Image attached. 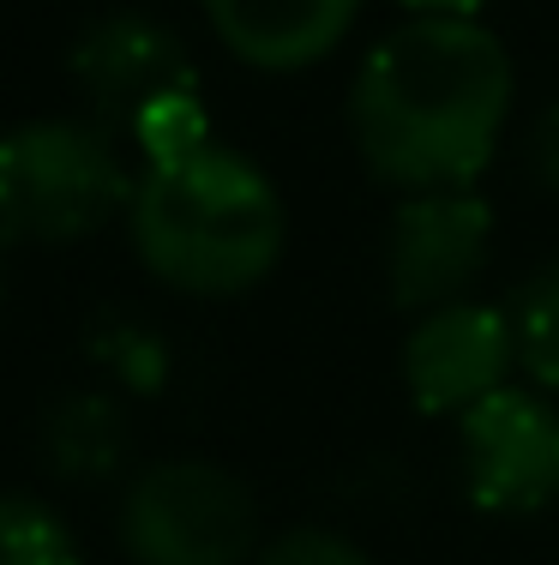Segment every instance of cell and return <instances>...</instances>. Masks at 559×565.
I'll return each mask as SVG.
<instances>
[{
  "instance_id": "obj_11",
  "label": "cell",
  "mask_w": 559,
  "mask_h": 565,
  "mask_svg": "<svg viewBox=\"0 0 559 565\" xmlns=\"http://www.w3.org/2000/svg\"><path fill=\"white\" fill-rule=\"evenodd\" d=\"M512 331H517V373L536 392L559 397V259L541 265L524 289L512 295Z\"/></svg>"
},
{
  "instance_id": "obj_6",
  "label": "cell",
  "mask_w": 559,
  "mask_h": 565,
  "mask_svg": "<svg viewBox=\"0 0 559 565\" xmlns=\"http://www.w3.org/2000/svg\"><path fill=\"white\" fill-rule=\"evenodd\" d=\"M463 493L487 518H536L559 500V403L536 385H505L458 415Z\"/></svg>"
},
{
  "instance_id": "obj_7",
  "label": "cell",
  "mask_w": 559,
  "mask_h": 565,
  "mask_svg": "<svg viewBox=\"0 0 559 565\" xmlns=\"http://www.w3.org/2000/svg\"><path fill=\"white\" fill-rule=\"evenodd\" d=\"M73 85L90 103L97 127L132 132L163 103L198 97V66L169 24L144 12H109L73 43Z\"/></svg>"
},
{
  "instance_id": "obj_12",
  "label": "cell",
  "mask_w": 559,
  "mask_h": 565,
  "mask_svg": "<svg viewBox=\"0 0 559 565\" xmlns=\"http://www.w3.org/2000/svg\"><path fill=\"white\" fill-rule=\"evenodd\" d=\"M0 565H85L73 530L43 500L0 493Z\"/></svg>"
},
{
  "instance_id": "obj_8",
  "label": "cell",
  "mask_w": 559,
  "mask_h": 565,
  "mask_svg": "<svg viewBox=\"0 0 559 565\" xmlns=\"http://www.w3.org/2000/svg\"><path fill=\"white\" fill-rule=\"evenodd\" d=\"M517 373V331L505 307L451 301L404 338V392L421 415H470Z\"/></svg>"
},
{
  "instance_id": "obj_13",
  "label": "cell",
  "mask_w": 559,
  "mask_h": 565,
  "mask_svg": "<svg viewBox=\"0 0 559 565\" xmlns=\"http://www.w3.org/2000/svg\"><path fill=\"white\" fill-rule=\"evenodd\" d=\"M90 355L127 385V392H163L169 380V343L139 319H103L90 331Z\"/></svg>"
},
{
  "instance_id": "obj_14",
  "label": "cell",
  "mask_w": 559,
  "mask_h": 565,
  "mask_svg": "<svg viewBox=\"0 0 559 565\" xmlns=\"http://www.w3.org/2000/svg\"><path fill=\"white\" fill-rule=\"evenodd\" d=\"M252 565H373V559L337 530H289L277 542H265Z\"/></svg>"
},
{
  "instance_id": "obj_10",
  "label": "cell",
  "mask_w": 559,
  "mask_h": 565,
  "mask_svg": "<svg viewBox=\"0 0 559 565\" xmlns=\"http://www.w3.org/2000/svg\"><path fill=\"white\" fill-rule=\"evenodd\" d=\"M127 415L103 392H66L43 415V457L61 481H109L127 469Z\"/></svg>"
},
{
  "instance_id": "obj_17",
  "label": "cell",
  "mask_w": 559,
  "mask_h": 565,
  "mask_svg": "<svg viewBox=\"0 0 559 565\" xmlns=\"http://www.w3.org/2000/svg\"><path fill=\"white\" fill-rule=\"evenodd\" d=\"M0 301H7V265H0Z\"/></svg>"
},
{
  "instance_id": "obj_15",
  "label": "cell",
  "mask_w": 559,
  "mask_h": 565,
  "mask_svg": "<svg viewBox=\"0 0 559 565\" xmlns=\"http://www.w3.org/2000/svg\"><path fill=\"white\" fill-rule=\"evenodd\" d=\"M529 174L548 199H559V103H548L529 127Z\"/></svg>"
},
{
  "instance_id": "obj_16",
  "label": "cell",
  "mask_w": 559,
  "mask_h": 565,
  "mask_svg": "<svg viewBox=\"0 0 559 565\" xmlns=\"http://www.w3.org/2000/svg\"><path fill=\"white\" fill-rule=\"evenodd\" d=\"M397 7H409V19H482V7L494 0H397Z\"/></svg>"
},
{
  "instance_id": "obj_1",
  "label": "cell",
  "mask_w": 559,
  "mask_h": 565,
  "mask_svg": "<svg viewBox=\"0 0 559 565\" xmlns=\"http://www.w3.org/2000/svg\"><path fill=\"white\" fill-rule=\"evenodd\" d=\"M517 73L482 19H409L367 49L350 132L373 181L397 193L475 186L512 120Z\"/></svg>"
},
{
  "instance_id": "obj_3",
  "label": "cell",
  "mask_w": 559,
  "mask_h": 565,
  "mask_svg": "<svg viewBox=\"0 0 559 565\" xmlns=\"http://www.w3.org/2000/svg\"><path fill=\"white\" fill-rule=\"evenodd\" d=\"M127 199L132 174L97 120H31L0 139V241L73 247Z\"/></svg>"
},
{
  "instance_id": "obj_9",
  "label": "cell",
  "mask_w": 559,
  "mask_h": 565,
  "mask_svg": "<svg viewBox=\"0 0 559 565\" xmlns=\"http://www.w3.org/2000/svg\"><path fill=\"white\" fill-rule=\"evenodd\" d=\"M205 19L235 61L259 73H301L337 55L362 0H205Z\"/></svg>"
},
{
  "instance_id": "obj_4",
  "label": "cell",
  "mask_w": 559,
  "mask_h": 565,
  "mask_svg": "<svg viewBox=\"0 0 559 565\" xmlns=\"http://www.w3.org/2000/svg\"><path fill=\"white\" fill-rule=\"evenodd\" d=\"M121 547L132 565H252L259 500L235 469L205 457H169L127 481Z\"/></svg>"
},
{
  "instance_id": "obj_2",
  "label": "cell",
  "mask_w": 559,
  "mask_h": 565,
  "mask_svg": "<svg viewBox=\"0 0 559 565\" xmlns=\"http://www.w3.org/2000/svg\"><path fill=\"white\" fill-rule=\"evenodd\" d=\"M132 253L157 282L205 301L259 289L289 241L283 193L252 157L198 145L169 163H144L127 199Z\"/></svg>"
},
{
  "instance_id": "obj_5",
  "label": "cell",
  "mask_w": 559,
  "mask_h": 565,
  "mask_svg": "<svg viewBox=\"0 0 559 565\" xmlns=\"http://www.w3.org/2000/svg\"><path fill=\"white\" fill-rule=\"evenodd\" d=\"M494 259V205L475 186H433L404 193L391 228H385V295L404 313L470 301L475 277Z\"/></svg>"
}]
</instances>
